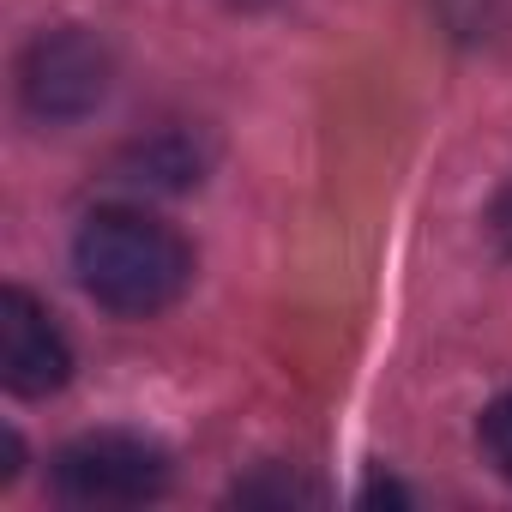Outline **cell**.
I'll list each match as a JSON object with an SVG mask.
<instances>
[{"label": "cell", "instance_id": "6da1fadb", "mask_svg": "<svg viewBox=\"0 0 512 512\" xmlns=\"http://www.w3.org/2000/svg\"><path fill=\"white\" fill-rule=\"evenodd\" d=\"M73 272L85 296L121 320H151L175 308L193 284V247L175 223L145 205H103L73 235Z\"/></svg>", "mask_w": 512, "mask_h": 512}, {"label": "cell", "instance_id": "3957f363", "mask_svg": "<svg viewBox=\"0 0 512 512\" xmlns=\"http://www.w3.org/2000/svg\"><path fill=\"white\" fill-rule=\"evenodd\" d=\"M109 79H115V61H109V43L91 37L85 25H61V31H43L25 61H19V97L37 121L49 127H67V121H85L103 97H109Z\"/></svg>", "mask_w": 512, "mask_h": 512}, {"label": "cell", "instance_id": "7a4b0ae2", "mask_svg": "<svg viewBox=\"0 0 512 512\" xmlns=\"http://www.w3.org/2000/svg\"><path fill=\"white\" fill-rule=\"evenodd\" d=\"M169 476H175L169 452L145 434H127V428L79 434L49 464L55 494L73 506H145V500L169 494Z\"/></svg>", "mask_w": 512, "mask_h": 512}, {"label": "cell", "instance_id": "8992f818", "mask_svg": "<svg viewBox=\"0 0 512 512\" xmlns=\"http://www.w3.org/2000/svg\"><path fill=\"white\" fill-rule=\"evenodd\" d=\"M488 235L500 241V253H512V181L494 193V205H488Z\"/></svg>", "mask_w": 512, "mask_h": 512}, {"label": "cell", "instance_id": "5b68a950", "mask_svg": "<svg viewBox=\"0 0 512 512\" xmlns=\"http://www.w3.org/2000/svg\"><path fill=\"white\" fill-rule=\"evenodd\" d=\"M476 440H482V452H488V464L512 482V392L506 398H494L488 410H482V422H476Z\"/></svg>", "mask_w": 512, "mask_h": 512}, {"label": "cell", "instance_id": "277c9868", "mask_svg": "<svg viewBox=\"0 0 512 512\" xmlns=\"http://www.w3.org/2000/svg\"><path fill=\"white\" fill-rule=\"evenodd\" d=\"M0 380L13 398H49L73 380V344L61 338L55 314L19 284L0 290Z\"/></svg>", "mask_w": 512, "mask_h": 512}]
</instances>
